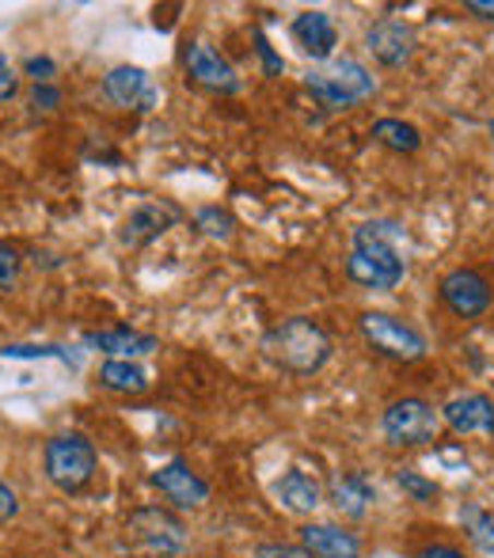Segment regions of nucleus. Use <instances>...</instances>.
Returning <instances> with one entry per match:
<instances>
[{
    "label": "nucleus",
    "instance_id": "2eb2a0df",
    "mask_svg": "<svg viewBox=\"0 0 494 558\" xmlns=\"http://www.w3.org/2000/svg\"><path fill=\"white\" fill-rule=\"evenodd\" d=\"M176 221H179L176 206H164V202H145V206H137L122 221L119 243H122V247H130V251H137V247H145V243H153L156 235L168 232Z\"/></svg>",
    "mask_w": 494,
    "mask_h": 558
},
{
    "label": "nucleus",
    "instance_id": "bb28decb",
    "mask_svg": "<svg viewBox=\"0 0 494 558\" xmlns=\"http://www.w3.org/2000/svg\"><path fill=\"white\" fill-rule=\"evenodd\" d=\"M255 53H258V61H263V73L266 76H278L281 69H286V61H281L278 53H274V46L266 43L263 31H255Z\"/></svg>",
    "mask_w": 494,
    "mask_h": 558
},
{
    "label": "nucleus",
    "instance_id": "20e7f679",
    "mask_svg": "<svg viewBox=\"0 0 494 558\" xmlns=\"http://www.w3.org/2000/svg\"><path fill=\"white\" fill-rule=\"evenodd\" d=\"M43 463H46V478H50L61 494H81L84 486L96 478L99 456H96V445L84 434H58L46 441Z\"/></svg>",
    "mask_w": 494,
    "mask_h": 558
},
{
    "label": "nucleus",
    "instance_id": "c85d7f7f",
    "mask_svg": "<svg viewBox=\"0 0 494 558\" xmlns=\"http://www.w3.org/2000/svg\"><path fill=\"white\" fill-rule=\"evenodd\" d=\"M23 73L27 76H35V84H50L53 76H58V65H53V58H27L23 61Z\"/></svg>",
    "mask_w": 494,
    "mask_h": 558
},
{
    "label": "nucleus",
    "instance_id": "1a4fd4ad",
    "mask_svg": "<svg viewBox=\"0 0 494 558\" xmlns=\"http://www.w3.org/2000/svg\"><path fill=\"white\" fill-rule=\"evenodd\" d=\"M104 96L111 99L115 107L122 111H153L160 104V92H156L153 76L145 73L141 65H115L111 73L104 76Z\"/></svg>",
    "mask_w": 494,
    "mask_h": 558
},
{
    "label": "nucleus",
    "instance_id": "9d476101",
    "mask_svg": "<svg viewBox=\"0 0 494 558\" xmlns=\"http://www.w3.org/2000/svg\"><path fill=\"white\" fill-rule=\"evenodd\" d=\"M153 486L171 501L176 509H202L209 501V486L202 475H194L186 460H168L153 471Z\"/></svg>",
    "mask_w": 494,
    "mask_h": 558
},
{
    "label": "nucleus",
    "instance_id": "412c9836",
    "mask_svg": "<svg viewBox=\"0 0 494 558\" xmlns=\"http://www.w3.org/2000/svg\"><path fill=\"white\" fill-rule=\"evenodd\" d=\"M373 137L381 141L384 148H391V153H419L422 148V133L419 125L403 122V118H376L373 122Z\"/></svg>",
    "mask_w": 494,
    "mask_h": 558
},
{
    "label": "nucleus",
    "instance_id": "f8f14e48",
    "mask_svg": "<svg viewBox=\"0 0 494 558\" xmlns=\"http://www.w3.org/2000/svg\"><path fill=\"white\" fill-rule=\"evenodd\" d=\"M186 73H191L194 84H202V88H209V92H221V96H237V92L244 88L240 76H237V69H232L229 61H225L221 53L206 43L186 46Z\"/></svg>",
    "mask_w": 494,
    "mask_h": 558
},
{
    "label": "nucleus",
    "instance_id": "f704fd0d",
    "mask_svg": "<svg viewBox=\"0 0 494 558\" xmlns=\"http://www.w3.org/2000/svg\"><path fill=\"white\" fill-rule=\"evenodd\" d=\"M119 558H133V555H119Z\"/></svg>",
    "mask_w": 494,
    "mask_h": 558
},
{
    "label": "nucleus",
    "instance_id": "dca6fc26",
    "mask_svg": "<svg viewBox=\"0 0 494 558\" xmlns=\"http://www.w3.org/2000/svg\"><path fill=\"white\" fill-rule=\"evenodd\" d=\"M327 501H332L335 513L347 517V521H362L376 501V486L362 471H339V475H332V483H327Z\"/></svg>",
    "mask_w": 494,
    "mask_h": 558
},
{
    "label": "nucleus",
    "instance_id": "f03ea898",
    "mask_svg": "<svg viewBox=\"0 0 494 558\" xmlns=\"http://www.w3.org/2000/svg\"><path fill=\"white\" fill-rule=\"evenodd\" d=\"M332 335L309 316H293L274 324L270 331L263 335V353L274 361L278 368L297 376H312L332 361Z\"/></svg>",
    "mask_w": 494,
    "mask_h": 558
},
{
    "label": "nucleus",
    "instance_id": "393cba45",
    "mask_svg": "<svg viewBox=\"0 0 494 558\" xmlns=\"http://www.w3.org/2000/svg\"><path fill=\"white\" fill-rule=\"evenodd\" d=\"M0 357H12V361H35V357H58L65 361V365L76 368V357L69 350H61V345H4L0 350Z\"/></svg>",
    "mask_w": 494,
    "mask_h": 558
},
{
    "label": "nucleus",
    "instance_id": "7c9ffc66",
    "mask_svg": "<svg viewBox=\"0 0 494 558\" xmlns=\"http://www.w3.org/2000/svg\"><path fill=\"white\" fill-rule=\"evenodd\" d=\"M15 517H20V494H15L12 486L4 483V475H0V524L15 521Z\"/></svg>",
    "mask_w": 494,
    "mask_h": 558
},
{
    "label": "nucleus",
    "instance_id": "9b49d317",
    "mask_svg": "<svg viewBox=\"0 0 494 558\" xmlns=\"http://www.w3.org/2000/svg\"><path fill=\"white\" fill-rule=\"evenodd\" d=\"M442 422L457 437H494V399L483 391H465L442 407Z\"/></svg>",
    "mask_w": 494,
    "mask_h": 558
},
{
    "label": "nucleus",
    "instance_id": "72a5a7b5",
    "mask_svg": "<svg viewBox=\"0 0 494 558\" xmlns=\"http://www.w3.org/2000/svg\"><path fill=\"white\" fill-rule=\"evenodd\" d=\"M468 12L480 20H494V0H468Z\"/></svg>",
    "mask_w": 494,
    "mask_h": 558
},
{
    "label": "nucleus",
    "instance_id": "aec40b11",
    "mask_svg": "<svg viewBox=\"0 0 494 558\" xmlns=\"http://www.w3.org/2000/svg\"><path fill=\"white\" fill-rule=\"evenodd\" d=\"M99 384L107 391H119V396H141V391H148V368H141L137 361H104Z\"/></svg>",
    "mask_w": 494,
    "mask_h": 558
},
{
    "label": "nucleus",
    "instance_id": "a211bd4d",
    "mask_svg": "<svg viewBox=\"0 0 494 558\" xmlns=\"http://www.w3.org/2000/svg\"><path fill=\"white\" fill-rule=\"evenodd\" d=\"M84 345H88V350L107 353L111 361H133V357H145V353L160 350V338L130 331V327H115V331H92V335H84Z\"/></svg>",
    "mask_w": 494,
    "mask_h": 558
},
{
    "label": "nucleus",
    "instance_id": "2f4dec72",
    "mask_svg": "<svg viewBox=\"0 0 494 558\" xmlns=\"http://www.w3.org/2000/svg\"><path fill=\"white\" fill-rule=\"evenodd\" d=\"M20 92V76H15V69L8 65V58L0 53V104H8V99Z\"/></svg>",
    "mask_w": 494,
    "mask_h": 558
},
{
    "label": "nucleus",
    "instance_id": "423d86ee",
    "mask_svg": "<svg viewBox=\"0 0 494 558\" xmlns=\"http://www.w3.org/2000/svg\"><path fill=\"white\" fill-rule=\"evenodd\" d=\"M381 429L384 441L396 448H422L430 441H437V429H442V411L426 403V399H396L388 403V411L381 414Z\"/></svg>",
    "mask_w": 494,
    "mask_h": 558
},
{
    "label": "nucleus",
    "instance_id": "0eeeda50",
    "mask_svg": "<svg viewBox=\"0 0 494 558\" xmlns=\"http://www.w3.org/2000/svg\"><path fill=\"white\" fill-rule=\"evenodd\" d=\"M358 331H362L365 342L388 361H422L430 350L426 335H422L419 327H411L399 316H388V312H365V316L358 319Z\"/></svg>",
    "mask_w": 494,
    "mask_h": 558
},
{
    "label": "nucleus",
    "instance_id": "f3484780",
    "mask_svg": "<svg viewBox=\"0 0 494 558\" xmlns=\"http://www.w3.org/2000/svg\"><path fill=\"white\" fill-rule=\"evenodd\" d=\"M301 547L312 558H362V539L339 524L312 521L301 529Z\"/></svg>",
    "mask_w": 494,
    "mask_h": 558
},
{
    "label": "nucleus",
    "instance_id": "5701e85b",
    "mask_svg": "<svg viewBox=\"0 0 494 558\" xmlns=\"http://www.w3.org/2000/svg\"><path fill=\"white\" fill-rule=\"evenodd\" d=\"M194 228H198L202 235H209V240H232V232H237V221H232L229 209L202 206L198 214H194Z\"/></svg>",
    "mask_w": 494,
    "mask_h": 558
},
{
    "label": "nucleus",
    "instance_id": "6e6552de",
    "mask_svg": "<svg viewBox=\"0 0 494 558\" xmlns=\"http://www.w3.org/2000/svg\"><path fill=\"white\" fill-rule=\"evenodd\" d=\"M442 304L453 312L457 319H480L491 308V281L480 270H468L457 266L442 278Z\"/></svg>",
    "mask_w": 494,
    "mask_h": 558
},
{
    "label": "nucleus",
    "instance_id": "f257e3e1",
    "mask_svg": "<svg viewBox=\"0 0 494 558\" xmlns=\"http://www.w3.org/2000/svg\"><path fill=\"white\" fill-rule=\"evenodd\" d=\"M407 232L396 221H365L354 228V251L347 258V278L362 289L388 293L403 281Z\"/></svg>",
    "mask_w": 494,
    "mask_h": 558
},
{
    "label": "nucleus",
    "instance_id": "4be33fe9",
    "mask_svg": "<svg viewBox=\"0 0 494 558\" xmlns=\"http://www.w3.org/2000/svg\"><path fill=\"white\" fill-rule=\"evenodd\" d=\"M460 524H465L468 539H472L483 555H494V517L487 513V509L475 506V501H468V506L460 509Z\"/></svg>",
    "mask_w": 494,
    "mask_h": 558
},
{
    "label": "nucleus",
    "instance_id": "4468645a",
    "mask_svg": "<svg viewBox=\"0 0 494 558\" xmlns=\"http://www.w3.org/2000/svg\"><path fill=\"white\" fill-rule=\"evenodd\" d=\"M289 35L293 43L309 53L312 61H335V46H339V27L327 12L312 8V12H301L293 23H289Z\"/></svg>",
    "mask_w": 494,
    "mask_h": 558
},
{
    "label": "nucleus",
    "instance_id": "6ab92c4d",
    "mask_svg": "<svg viewBox=\"0 0 494 558\" xmlns=\"http://www.w3.org/2000/svg\"><path fill=\"white\" fill-rule=\"evenodd\" d=\"M274 498H278V506L289 509V513H312V509L324 501V486H320V478L309 475V471L289 468L286 475L274 483Z\"/></svg>",
    "mask_w": 494,
    "mask_h": 558
},
{
    "label": "nucleus",
    "instance_id": "cd10ccee",
    "mask_svg": "<svg viewBox=\"0 0 494 558\" xmlns=\"http://www.w3.org/2000/svg\"><path fill=\"white\" fill-rule=\"evenodd\" d=\"M31 107H35V111H58L61 88H53V84H35V92H31Z\"/></svg>",
    "mask_w": 494,
    "mask_h": 558
},
{
    "label": "nucleus",
    "instance_id": "473e14b6",
    "mask_svg": "<svg viewBox=\"0 0 494 558\" xmlns=\"http://www.w3.org/2000/svg\"><path fill=\"white\" fill-rule=\"evenodd\" d=\"M419 558H465L457 547H445V544H434V547H422Z\"/></svg>",
    "mask_w": 494,
    "mask_h": 558
},
{
    "label": "nucleus",
    "instance_id": "a878e982",
    "mask_svg": "<svg viewBox=\"0 0 494 558\" xmlns=\"http://www.w3.org/2000/svg\"><path fill=\"white\" fill-rule=\"evenodd\" d=\"M20 263H23L20 251L8 247V243H0V293L15 286V278H20Z\"/></svg>",
    "mask_w": 494,
    "mask_h": 558
},
{
    "label": "nucleus",
    "instance_id": "b1692460",
    "mask_svg": "<svg viewBox=\"0 0 494 558\" xmlns=\"http://www.w3.org/2000/svg\"><path fill=\"white\" fill-rule=\"evenodd\" d=\"M396 486H399V490H403L411 501H422V506H426V501H437V494H442V490H437L434 478L419 475V471H414V468L396 471Z\"/></svg>",
    "mask_w": 494,
    "mask_h": 558
},
{
    "label": "nucleus",
    "instance_id": "c756f323",
    "mask_svg": "<svg viewBox=\"0 0 494 558\" xmlns=\"http://www.w3.org/2000/svg\"><path fill=\"white\" fill-rule=\"evenodd\" d=\"M251 558H312V555L297 544H258Z\"/></svg>",
    "mask_w": 494,
    "mask_h": 558
},
{
    "label": "nucleus",
    "instance_id": "7ed1b4c3",
    "mask_svg": "<svg viewBox=\"0 0 494 558\" xmlns=\"http://www.w3.org/2000/svg\"><path fill=\"white\" fill-rule=\"evenodd\" d=\"M304 88H309L327 111H347V107L365 104V99L373 96L376 81L358 58H335V61H327L324 69H312V73L304 76Z\"/></svg>",
    "mask_w": 494,
    "mask_h": 558
},
{
    "label": "nucleus",
    "instance_id": "39448f33",
    "mask_svg": "<svg viewBox=\"0 0 494 558\" xmlns=\"http://www.w3.org/2000/svg\"><path fill=\"white\" fill-rule=\"evenodd\" d=\"M125 532L137 544V551L148 558H179L186 551V524L171 509L160 506L133 509L130 521H125Z\"/></svg>",
    "mask_w": 494,
    "mask_h": 558
},
{
    "label": "nucleus",
    "instance_id": "ddd939ff",
    "mask_svg": "<svg viewBox=\"0 0 494 558\" xmlns=\"http://www.w3.org/2000/svg\"><path fill=\"white\" fill-rule=\"evenodd\" d=\"M365 46L381 65L399 69L411 61L414 53V27L403 20H376L370 31H365Z\"/></svg>",
    "mask_w": 494,
    "mask_h": 558
}]
</instances>
